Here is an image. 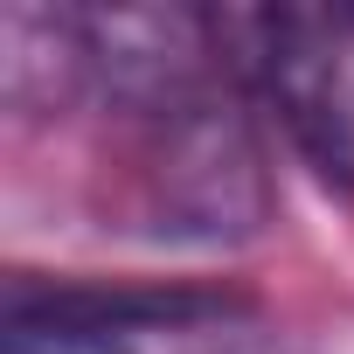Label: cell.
Returning <instances> with one entry per match:
<instances>
[{
	"instance_id": "1",
	"label": "cell",
	"mask_w": 354,
	"mask_h": 354,
	"mask_svg": "<svg viewBox=\"0 0 354 354\" xmlns=\"http://www.w3.org/2000/svg\"><path fill=\"white\" fill-rule=\"evenodd\" d=\"M104 216L153 243H250L271 223V174L230 84L125 111Z\"/></svg>"
},
{
	"instance_id": "2",
	"label": "cell",
	"mask_w": 354,
	"mask_h": 354,
	"mask_svg": "<svg viewBox=\"0 0 354 354\" xmlns=\"http://www.w3.org/2000/svg\"><path fill=\"white\" fill-rule=\"evenodd\" d=\"M257 306L230 285H91L8 271L0 354H230Z\"/></svg>"
},
{
	"instance_id": "4",
	"label": "cell",
	"mask_w": 354,
	"mask_h": 354,
	"mask_svg": "<svg viewBox=\"0 0 354 354\" xmlns=\"http://www.w3.org/2000/svg\"><path fill=\"white\" fill-rule=\"evenodd\" d=\"M84 84H97L84 8L8 0L0 8V97H8V111H21V118L63 111Z\"/></svg>"
},
{
	"instance_id": "3",
	"label": "cell",
	"mask_w": 354,
	"mask_h": 354,
	"mask_svg": "<svg viewBox=\"0 0 354 354\" xmlns=\"http://www.w3.org/2000/svg\"><path fill=\"white\" fill-rule=\"evenodd\" d=\"M216 35L306 167L354 195V8H223Z\"/></svg>"
}]
</instances>
